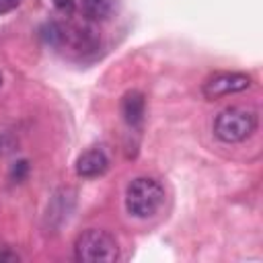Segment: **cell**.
I'll return each instance as SVG.
<instances>
[{"label": "cell", "mask_w": 263, "mask_h": 263, "mask_svg": "<svg viewBox=\"0 0 263 263\" xmlns=\"http://www.w3.org/2000/svg\"><path fill=\"white\" fill-rule=\"evenodd\" d=\"M164 203V189L152 177H138L125 189V208L136 218L154 216Z\"/></svg>", "instance_id": "obj_1"}, {"label": "cell", "mask_w": 263, "mask_h": 263, "mask_svg": "<svg viewBox=\"0 0 263 263\" xmlns=\"http://www.w3.org/2000/svg\"><path fill=\"white\" fill-rule=\"evenodd\" d=\"M257 113L249 107H228L218 113L214 121V134L226 144H236L251 138L257 129Z\"/></svg>", "instance_id": "obj_2"}, {"label": "cell", "mask_w": 263, "mask_h": 263, "mask_svg": "<svg viewBox=\"0 0 263 263\" xmlns=\"http://www.w3.org/2000/svg\"><path fill=\"white\" fill-rule=\"evenodd\" d=\"M74 255L78 261L84 263H99V261H115L119 257L117 240L107 232L99 228H88L82 234H78L74 242Z\"/></svg>", "instance_id": "obj_3"}, {"label": "cell", "mask_w": 263, "mask_h": 263, "mask_svg": "<svg viewBox=\"0 0 263 263\" xmlns=\"http://www.w3.org/2000/svg\"><path fill=\"white\" fill-rule=\"evenodd\" d=\"M251 84H253V80L245 72H218V74L210 76L203 82L201 92H203L205 99L214 101V99H222V97H228V95L242 92V90L251 88Z\"/></svg>", "instance_id": "obj_4"}, {"label": "cell", "mask_w": 263, "mask_h": 263, "mask_svg": "<svg viewBox=\"0 0 263 263\" xmlns=\"http://www.w3.org/2000/svg\"><path fill=\"white\" fill-rule=\"evenodd\" d=\"M109 168V156L101 146H92L84 150L76 160V173L84 179H92L103 175Z\"/></svg>", "instance_id": "obj_5"}, {"label": "cell", "mask_w": 263, "mask_h": 263, "mask_svg": "<svg viewBox=\"0 0 263 263\" xmlns=\"http://www.w3.org/2000/svg\"><path fill=\"white\" fill-rule=\"evenodd\" d=\"M121 115L129 127H138L146 115V99L140 90H129L121 99Z\"/></svg>", "instance_id": "obj_6"}, {"label": "cell", "mask_w": 263, "mask_h": 263, "mask_svg": "<svg viewBox=\"0 0 263 263\" xmlns=\"http://www.w3.org/2000/svg\"><path fill=\"white\" fill-rule=\"evenodd\" d=\"M82 12L90 21H105L115 10V0H82Z\"/></svg>", "instance_id": "obj_7"}, {"label": "cell", "mask_w": 263, "mask_h": 263, "mask_svg": "<svg viewBox=\"0 0 263 263\" xmlns=\"http://www.w3.org/2000/svg\"><path fill=\"white\" fill-rule=\"evenodd\" d=\"M27 171H29L27 162H25V160H21V162H16V164L12 166V177H14L16 181H21V179L27 175Z\"/></svg>", "instance_id": "obj_8"}, {"label": "cell", "mask_w": 263, "mask_h": 263, "mask_svg": "<svg viewBox=\"0 0 263 263\" xmlns=\"http://www.w3.org/2000/svg\"><path fill=\"white\" fill-rule=\"evenodd\" d=\"M53 6L62 12H72L74 10V0H51Z\"/></svg>", "instance_id": "obj_9"}, {"label": "cell", "mask_w": 263, "mask_h": 263, "mask_svg": "<svg viewBox=\"0 0 263 263\" xmlns=\"http://www.w3.org/2000/svg\"><path fill=\"white\" fill-rule=\"evenodd\" d=\"M21 4V0H0V14L10 12L12 8H16Z\"/></svg>", "instance_id": "obj_10"}, {"label": "cell", "mask_w": 263, "mask_h": 263, "mask_svg": "<svg viewBox=\"0 0 263 263\" xmlns=\"http://www.w3.org/2000/svg\"><path fill=\"white\" fill-rule=\"evenodd\" d=\"M2 82H4V76H2V72H0V86H2Z\"/></svg>", "instance_id": "obj_11"}, {"label": "cell", "mask_w": 263, "mask_h": 263, "mask_svg": "<svg viewBox=\"0 0 263 263\" xmlns=\"http://www.w3.org/2000/svg\"><path fill=\"white\" fill-rule=\"evenodd\" d=\"M0 259H4V255H0Z\"/></svg>", "instance_id": "obj_12"}]
</instances>
